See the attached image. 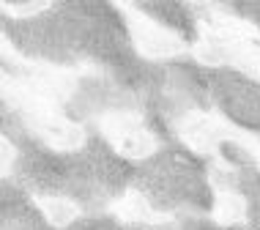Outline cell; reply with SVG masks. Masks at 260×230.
<instances>
[{
    "mask_svg": "<svg viewBox=\"0 0 260 230\" xmlns=\"http://www.w3.org/2000/svg\"><path fill=\"white\" fill-rule=\"evenodd\" d=\"M135 39L140 44V50L151 58H165V55H175L181 52V41L173 36V33L161 30L153 22H145V19H137L135 22Z\"/></svg>",
    "mask_w": 260,
    "mask_h": 230,
    "instance_id": "obj_1",
    "label": "cell"
},
{
    "mask_svg": "<svg viewBox=\"0 0 260 230\" xmlns=\"http://www.w3.org/2000/svg\"><path fill=\"white\" fill-rule=\"evenodd\" d=\"M181 135H184V140L192 145L194 151H211L219 143L222 132L216 129V123H211L208 118H192V121L184 123Z\"/></svg>",
    "mask_w": 260,
    "mask_h": 230,
    "instance_id": "obj_2",
    "label": "cell"
},
{
    "mask_svg": "<svg viewBox=\"0 0 260 230\" xmlns=\"http://www.w3.org/2000/svg\"><path fill=\"white\" fill-rule=\"evenodd\" d=\"M39 206H41V211H44V217L58 227L69 225V222L77 217V206L66 198H41Z\"/></svg>",
    "mask_w": 260,
    "mask_h": 230,
    "instance_id": "obj_3",
    "label": "cell"
},
{
    "mask_svg": "<svg viewBox=\"0 0 260 230\" xmlns=\"http://www.w3.org/2000/svg\"><path fill=\"white\" fill-rule=\"evenodd\" d=\"M118 148H121L126 156H135V159H140V156H148V153L153 151V140H151V135L148 132H143V129H135V132H129V135L123 137L121 143H118Z\"/></svg>",
    "mask_w": 260,
    "mask_h": 230,
    "instance_id": "obj_4",
    "label": "cell"
},
{
    "mask_svg": "<svg viewBox=\"0 0 260 230\" xmlns=\"http://www.w3.org/2000/svg\"><path fill=\"white\" fill-rule=\"evenodd\" d=\"M216 219L224 222V225L244 219V200L233 192H222L216 198Z\"/></svg>",
    "mask_w": 260,
    "mask_h": 230,
    "instance_id": "obj_5",
    "label": "cell"
},
{
    "mask_svg": "<svg viewBox=\"0 0 260 230\" xmlns=\"http://www.w3.org/2000/svg\"><path fill=\"white\" fill-rule=\"evenodd\" d=\"M118 214H121L123 219H129V222H140V219L151 217V208H148V200H145L143 194L132 192L118 203Z\"/></svg>",
    "mask_w": 260,
    "mask_h": 230,
    "instance_id": "obj_6",
    "label": "cell"
}]
</instances>
